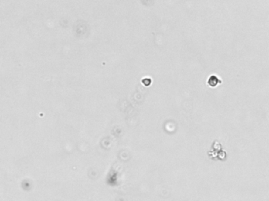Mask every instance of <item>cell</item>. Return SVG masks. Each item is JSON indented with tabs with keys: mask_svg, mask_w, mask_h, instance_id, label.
I'll use <instances>...</instances> for the list:
<instances>
[{
	"mask_svg": "<svg viewBox=\"0 0 269 201\" xmlns=\"http://www.w3.org/2000/svg\"><path fill=\"white\" fill-rule=\"evenodd\" d=\"M222 83V79L216 75H211L207 80V85L211 88H216Z\"/></svg>",
	"mask_w": 269,
	"mask_h": 201,
	"instance_id": "obj_1",
	"label": "cell"
}]
</instances>
